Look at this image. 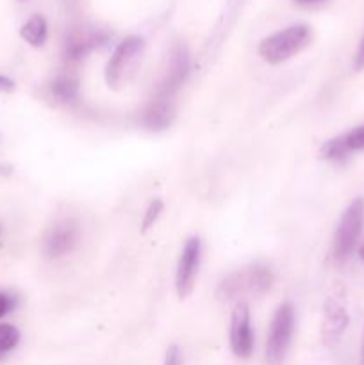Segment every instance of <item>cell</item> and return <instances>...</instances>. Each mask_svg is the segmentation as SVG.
<instances>
[{
	"label": "cell",
	"mask_w": 364,
	"mask_h": 365,
	"mask_svg": "<svg viewBox=\"0 0 364 365\" xmlns=\"http://www.w3.org/2000/svg\"><path fill=\"white\" fill-rule=\"evenodd\" d=\"M273 284V273L263 262H253L250 266L232 271L220 282L216 289V298L223 303L238 302L239 298H257L270 291Z\"/></svg>",
	"instance_id": "cell-1"
},
{
	"label": "cell",
	"mask_w": 364,
	"mask_h": 365,
	"mask_svg": "<svg viewBox=\"0 0 364 365\" xmlns=\"http://www.w3.org/2000/svg\"><path fill=\"white\" fill-rule=\"evenodd\" d=\"M313 39V32L305 24H296L268 36L259 43V56L268 64H280L302 52Z\"/></svg>",
	"instance_id": "cell-2"
},
{
	"label": "cell",
	"mask_w": 364,
	"mask_h": 365,
	"mask_svg": "<svg viewBox=\"0 0 364 365\" xmlns=\"http://www.w3.org/2000/svg\"><path fill=\"white\" fill-rule=\"evenodd\" d=\"M296 316L291 303H282L277 307L271 317L270 330L266 337V362L268 365H282L291 348L295 335Z\"/></svg>",
	"instance_id": "cell-3"
},
{
	"label": "cell",
	"mask_w": 364,
	"mask_h": 365,
	"mask_svg": "<svg viewBox=\"0 0 364 365\" xmlns=\"http://www.w3.org/2000/svg\"><path fill=\"white\" fill-rule=\"evenodd\" d=\"M364 228V200L355 198L346 210L343 212L341 220H339L338 228L334 234V246H332V253H334L335 262H345L353 250L357 248L360 234Z\"/></svg>",
	"instance_id": "cell-4"
},
{
	"label": "cell",
	"mask_w": 364,
	"mask_h": 365,
	"mask_svg": "<svg viewBox=\"0 0 364 365\" xmlns=\"http://www.w3.org/2000/svg\"><path fill=\"white\" fill-rule=\"evenodd\" d=\"M143 50H145V41L139 36H128L114 48L106 66V81L109 88L118 89L128 81V77L134 73L139 57L143 56Z\"/></svg>",
	"instance_id": "cell-5"
},
{
	"label": "cell",
	"mask_w": 364,
	"mask_h": 365,
	"mask_svg": "<svg viewBox=\"0 0 364 365\" xmlns=\"http://www.w3.org/2000/svg\"><path fill=\"white\" fill-rule=\"evenodd\" d=\"M200 260H202V241L198 237H189L182 246L177 273H175V291L178 299H186L195 289Z\"/></svg>",
	"instance_id": "cell-6"
},
{
	"label": "cell",
	"mask_w": 364,
	"mask_h": 365,
	"mask_svg": "<svg viewBox=\"0 0 364 365\" xmlns=\"http://www.w3.org/2000/svg\"><path fill=\"white\" fill-rule=\"evenodd\" d=\"M189 71H191V57H189L188 46L184 43H177L173 46V50H171L168 71L163 81H161L159 88H157L156 96L171 100V96L182 88V84L188 78Z\"/></svg>",
	"instance_id": "cell-7"
},
{
	"label": "cell",
	"mask_w": 364,
	"mask_h": 365,
	"mask_svg": "<svg viewBox=\"0 0 364 365\" xmlns=\"http://www.w3.org/2000/svg\"><path fill=\"white\" fill-rule=\"evenodd\" d=\"M231 349L238 359H248L253 351V331L250 323V309L245 302L234 305L228 330Z\"/></svg>",
	"instance_id": "cell-8"
},
{
	"label": "cell",
	"mask_w": 364,
	"mask_h": 365,
	"mask_svg": "<svg viewBox=\"0 0 364 365\" xmlns=\"http://www.w3.org/2000/svg\"><path fill=\"white\" fill-rule=\"evenodd\" d=\"M79 241L77 223L71 220H63L50 227L43 239V253L49 259H59L70 253Z\"/></svg>",
	"instance_id": "cell-9"
},
{
	"label": "cell",
	"mask_w": 364,
	"mask_h": 365,
	"mask_svg": "<svg viewBox=\"0 0 364 365\" xmlns=\"http://www.w3.org/2000/svg\"><path fill=\"white\" fill-rule=\"evenodd\" d=\"M102 43H106V34L95 29L81 27L70 32L66 39V57L70 61H79L88 56L95 48H98Z\"/></svg>",
	"instance_id": "cell-10"
},
{
	"label": "cell",
	"mask_w": 364,
	"mask_h": 365,
	"mask_svg": "<svg viewBox=\"0 0 364 365\" xmlns=\"http://www.w3.org/2000/svg\"><path fill=\"white\" fill-rule=\"evenodd\" d=\"M323 342L325 344H334L339 341L343 331L348 324V314L341 302L335 298H328L323 307Z\"/></svg>",
	"instance_id": "cell-11"
},
{
	"label": "cell",
	"mask_w": 364,
	"mask_h": 365,
	"mask_svg": "<svg viewBox=\"0 0 364 365\" xmlns=\"http://www.w3.org/2000/svg\"><path fill=\"white\" fill-rule=\"evenodd\" d=\"M175 118V107L171 103V100L168 98H156L146 106V109L143 110V125H145L146 130L150 132H161L166 130L171 123H173Z\"/></svg>",
	"instance_id": "cell-12"
},
{
	"label": "cell",
	"mask_w": 364,
	"mask_h": 365,
	"mask_svg": "<svg viewBox=\"0 0 364 365\" xmlns=\"http://www.w3.org/2000/svg\"><path fill=\"white\" fill-rule=\"evenodd\" d=\"M20 36L25 43H29L34 48H39V46L45 45L46 36H49V25H46V20L41 16V14H34V16L29 18L20 29Z\"/></svg>",
	"instance_id": "cell-13"
},
{
	"label": "cell",
	"mask_w": 364,
	"mask_h": 365,
	"mask_svg": "<svg viewBox=\"0 0 364 365\" xmlns=\"http://www.w3.org/2000/svg\"><path fill=\"white\" fill-rule=\"evenodd\" d=\"M50 91L56 96L57 102L71 103L79 96V81L71 75H59L50 84Z\"/></svg>",
	"instance_id": "cell-14"
},
{
	"label": "cell",
	"mask_w": 364,
	"mask_h": 365,
	"mask_svg": "<svg viewBox=\"0 0 364 365\" xmlns=\"http://www.w3.org/2000/svg\"><path fill=\"white\" fill-rule=\"evenodd\" d=\"M321 157L325 160H332V163H341L346 157L350 155V150L346 148V143L343 135L338 138H332L328 141H325V145L321 146Z\"/></svg>",
	"instance_id": "cell-15"
},
{
	"label": "cell",
	"mask_w": 364,
	"mask_h": 365,
	"mask_svg": "<svg viewBox=\"0 0 364 365\" xmlns=\"http://www.w3.org/2000/svg\"><path fill=\"white\" fill-rule=\"evenodd\" d=\"M20 342V331L13 324L2 323L0 324V355L6 356L7 353L13 351Z\"/></svg>",
	"instance_id": "cell-16"
},
{
	"label": "cell",
	"mask_w": 364,
	"mask_h": 365,
	"mask_svg": "<svg viewBox=\"0 0 364 365\" xmlns=\"http://www.w3.org/2000/svg\"><path fill=\"white\" fill-rule=\"evenodd\" d=\"M343 138H345L346 148L350 150V153L364 150V125L346 132V134H343Z\"/></svg>",
	"instance_id": "cell-17"
},
{
	"label": "cell",
	"mask_w": 364,
	"mask_h": 365,
	"mask_svg": "<svg viewBox=\"0 0 364 365\" xmlns=\"http://www.w3.org/2000/svg\"><path fill=\"white\" fill-rule=\"evenodd\" d=\"M164 205H163V200H153L152 203L148 205V209H146L145 212V217H143V223H141V230L146 232L150 227H152L153 223L157 221V217L161 216V212H163Z\"/></svg>",
	"instance_id": "cell-18"
},
{
	"label": "cell",
	"mask_w": 364,
	"mask_h": 365,
	"mask_svg": "<svg viewBox=\"0 0 364 365\" xmlns=\"http://www.w3.org/2000/svg\"><path fill=\"white\" fill-rule=\"evenodd\" d=\"M14 307H16V299H14V296L0 291V319H4L7 314L13 312Z\"/></svg>",
	"instance_id": "cell-19"
},
{
	"label": "cell",
	"mask_w": 364,
	"mask_h": 365,
	"mask_svg": "<svg viewBox=\"0 0 364 365\" xmlns=\"http://www.w3.org/2000/svg\"><path fill=\"white\" fill-rule=\"evenodd\" d=\"M181 364H182L181 351H178L177 346H170L166 351V356H164L163 365H181Z\"/></svg>",
	"instance_id": "cell-20"
},
{
	"label": "cell",
	"mask_w": 364,
	"mask_h": 365,
	"mask_svg": "<svg viewBox=\"0 0 364 365\" xmlns=\"http://www.w3.org/2000/svg\"><path fill=\"white\" fill-rule=\"evenodd\" d=\"M353 66H355L357 71L364 70V36L360 38L359 46H357L355 57H353Z\"/></svg>",
	"instance_id": "cell-21"
},
{
	"label": "cell",
	"mask_w": 364,
	"mask_h": 365,
	"mask_svg": "<svg viewBox=\"0 0 364 365\" xmlns=\"http://www.w3.org/2000/svg\"><path fill=\"white\" fill-rule=\"evenodd\" d=\"M14 88H16V84H14L13 78L6 77V75L0 73V93H11L14 91Z\"/></svg>",
	"instance_id": "cell-22"
},
{
	"label": "cell",
	"mask_w": 364,
	"mask_h": 365,
	"mask_svg": "<svg viewBox=\"0 0 364 365\" xmlns=\"http://www.w3.org/2000/svg\"><path fill=\"white\" fill-rule=\"evenodd\" d=\"M295 2H298V4H316V2H321V0H295Z\"/></svg>",
	"instance_id": "cell-23"
},
{
	"label": "cell",
	"mask_w": 364,
	"mask_h": 365,
	"mask_svg": "<svg viewBox=\"0 0 364 365\" xmlns=\"http://www.w3.org/2000/svg\"><path fill=\"white\" fill-rule=\"evenodd\" d=\"M359 257L363 259V262H364V242L359 246Z\"/></svg>",
	"instance_id": "cell-24"
},
{
	"label": "cell",
	"mask_w": 364,
	"mask_h": 365,
	"mask_svg": "<svg viewBox=\"0 0 364 365\" xmlns=\"http://www.w3.org/2000/svg\"><path fill=\"white\" fill-rule=\"evenodd\" d=\"M363 365H364V339H363Z\"/></svg>",
	"instance_id": "cell-25"
},
{
	"label": "cell",
	"mask_w": 364,
	"mask_h": 365,
	"mask_svg": "<svg viewBox=\"0 0 364 365\" xmlns=\"http://www.w3.org/2000/svg\"><path fill=\"white\" fill-rule=\"evenodd\" d=\"M2 359H4V355H0V362H2Z\"/></svg>",
	"instance_id": "cell-26"
},
{
	"label": "cell",
	"mask_w": 364,
	"mask_h": 365,
	"mask_svg": "<svg viewBox=\"0 0 364 365\" xmlns=\"http://www.w3.org/2000/svg\"><path fill=\"white\" fill-rule=\"evenodd\" d=\"M18 2H25V0H18Z\"/></svg>",
	"instance_id": "cell-27"
}]
</instances>
